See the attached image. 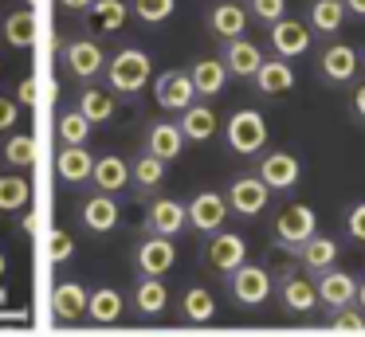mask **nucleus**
<instances>
[{"label": "nucleus", "instance_id": "obj_1", "mask_svg": "<svg viewBox=\"0 0 365 337\" xmlns=\"http://www.w3.org/2000/svg\"><path fill=\"white\" fill-rule=\"evenodd\" d=\"M106 75H110V86H114V90H122V94L142 90V86L150 83V55L138 51V47H126V51H118L110 59Z\"/></svg>", "mask_w": 365, "mask_h": 337}, {"label": "nucleus", "instance_id": "obj_2", "mask_svg": "<svg viewBox=\"0 0 365 337\" xmlns=\"http://www.w3.org/2000/svg\"><path fill=\"white\" fill-rule=\"evenodd\" d=\"M228 145L236 153H259L267 145V122L255 110H240L228 118Z\"/></svg>", "mask_w": 365, "mask_h": 337}, {"label": "nucleus", "instance_id": "obj_3", "mask_svg": "<svg viewBox=\"0 0 365 337\" xmlns=\"http://www.w3.org/2000/svg\"><path fill=\"white\" fill-rule=\"evenodd\" d=\"M275 235L283 243H291V247H307L314 239V212L307 204H287L275 216Z\"/></svg>", "mask_w": 365, "mask_h": 337}, {"label": "nucleus", "instance_id": "obj_4", "mask_svg": "<svg viewBox=\"0 0 365 337\" xmlns=\"http://www.w3.org/2000/svg\"><path fill=\"white\" fill-rule=\"evenodd\" d=\"M153 94H158V102L165 110H189L192 98H197V86H192V78L185 75V71H169V75H161L158 83H153Z\"/></svg>", "mask_w": 365, "mask_h": 337}, {"label": "nucleus", "instance_id": "obj_5", "mask_svg": "<svg viewBox=\"0 0 365 337\" xmlns=\"http://www.w3.org/2000/svg\"><path fill=\"white\" fill-rule=\"evenodd\" d=\"M232 294H236V302H244V306H259V302H267V294H271V274L263 271V266H240L236 274H232Z\"/></svg>", "mask_w": 365, "mask_h": 337}, {"label": "nucleus", "instance_id": "obj_6", "mask_svg": "<svg viewBox=\"0 0 365 337\" xmlns=\"http://www.w3.org/2000/svg\"><path fill=\"white\" fill-rule=\"evenodd\" d=\"M267 196H271V188L259 177H240L228 188V208L240 212V216H255V212L267 208Z\"/></svg>", "mask_w": 365, "mask_h": 337}, {"label": "nucleus", "instance_id": "obj_7", "mask_svg": "<svg viewBox=\"0 0 365 337\" xmlns=\"http://www.w3.org/2000/svg\"><path fill=\"white\" fill-rule=\"evenodd\" d=\"M244 255H247V243L240 239V235H232V232H216L212 235V243H208V263L216 266V271H224V274H236L240 266H244Z\"/></svg>", "mask_w": 365, "mask_h": 337}, {"label": "nucleus", "instance_id": "obj_8", "mask_svg": "<svg viewBox=\"0 0 365 337\" xmlns=\"http://www.w3.org/2000/svg\"><path fill=\"white\" fill-rule=\"evenodd\" d=\"M224 216H228V204H224V196L216 192H197L189 204V224L197 227V232H220Z\"/></svg>", "mask_w": 365, "mask_h": 337}, {"label": "nucleus", "instance_id": "obj_9", "mask_svg": "<svg viewBox=\"0 0 365 337\" xmlns=\"http://www.w3.org/2000/svg\"><path fill=\"white\" fill-rule=\"evenodd\" d=\"M173 259H177V247L165 239V235H153V239H145L142 247H138V266H142L145 279L165 274L169 266H173Z\"/></svg>", "mask_w": 365, "mask_h": 337}, {"label": "nucleus", "instance_id": "obj_10", "mask_svg": "<svg viewBox=\"0 0 365 337\" xmlns=\"http://www.w3.org/2000/svg\"><path fill=\"white\" fill-rule=\"evenodd\" d=\"M271 47H275L283 59H294V55H302L310 47V28L299 20H279L271 24Z\"/></svg>", "mask_w": 365, "mask_h": 337}, {"label": "nucleus", "instance_id": "obj_11", "mask_svg": "<svg viewBox=\"0 0 365 337\" xmlns=\"http://www.w3.org/2000/svg\"><path fill=\"white\" fill-rule=\"evenodd\" d=\"M67 67L79 78H95L103 71V47L95 39H75V43H67Z\"/></svg>", "mask_w": 365, "mask_h": 337}, {"label": "nucleus", "instance_id": "obj_12", "mask_svg": "<svg viewBox=\"0 0 365 337\" xmlns=\"http://www.w3.org/2000/svg\"><path fill=\"white\" fill-rule=\"evenodd\" d=\"M224 59H228V71L240 78H255L263 67V51L252 43V39H232L228 51H224Z\"/></svg>", "mask_w": 365, "mask_h": 337}, {"label": "nucleus", "instance_id": "obj_13", "mask_svg": "<svg viewBox=\"0 0 365 337\" xmlns=\"http://www.w3.org/2000/svg\"><path fill=\"white\" fill-rule=\"evenodd\" d=\"M259 180L267 188H291L299 180V161L291 153H267L259 165Z\"/></svg>", "mask_w": 365, "mask_h": 337}, {"label": "nucleus", "instance_id": "obj_14", "mask_svg": "<svg viewBox=\"0 0 365 337\" xmlns=\"http://www.w3.org/2000/svg\"><path fill=\"white\" fill-rule=\"evenodd\" d=\"M318 298L334 310H346L349 302L357 298V286H354V274L346 271H326L322 274V286H318Z\"/></svg>", "mask_w": 365, "mask_h": 337}, {"label": "nucleus", "instance_id": "obj_15", "mask_svg": "<svg viewBox=\"0 0 365 337\" xmlns=\"http://www.w3.org/2000/svg\"><path fill=\"white\" fill-rule=\"evenodd\" d=\"M354 71H357V51L349 43H330L322 51V75L330 83H346V78H354Z\"/></svg>", "mask_w": 365, "mask_h": 337}, {"label": "nucleus", "instance_id": "obj_16", "mask_svg": "<svg viewBox=\"0 0 365 337\" xmlns=\"http://www.w3.org/2000/svg\"><path fill=\"white\" fill-rule=\"evenodd\" d=\"M56 172L63 180H71V185H79V180L95 177V157L83 145H63V153H59V161H56Z\"/></svg>", "mask_w": 365, "mask_h": 337}, {"label": "nucleus", "instance_id": "obj_17", "mask_svg": "<svg viewBox=\"0 0 365 337\" xmlns=\"http://www.w3.org/2000/svg\"><path fill=\"white\" fill-rule=\"evenodd\" d=\"M197 94H220L224 90V78H228V63L224 59H197L189 71Z\"/></svg>", "mask_w": 365, "mask_h": 337}, {"label": "nucleus", "instance_id": "obj_18", "mask_svg": "<svg viewBox=\"0 0 365 337\" xmlns=\"http://www.w3.org/2000/svg\"><path fill=\"white\" fill-rule=\"evenodd\" d=\"M51 306H56V318L59 321H79L83 313H87L91 298L83 294V286L63 282V286H56V294H51Z\"/></svg>", "mask_w": 365, "mask_h": 337}, {"label": "nucleus", "instance_id": "obj_19", "mask_svg": "<svg viewBox=\"0 0 365 337\" xmlns=\"http://www.w3.org/2000/svg\"><path fill=\"white\" fill-rule=\"evenodd\" d=\"M208 20H212V31L220 39H244V28H247V12L240 4H216L212 8V16H208Z\"/></svg>", "mask_w": 365, "mask_h": 337}, {"label": "nucleus", "instance_id": "obj_20", "mask_svg": "<svg viewBox=\"0 0 365 337\" xmlns=\"http://www.w3.org/2000/svg\"><path fill=\"white\" fill-rule=\"evenodd\" d=\"M185 219H189V208H181L177 200H158V204L150 208V227H153L158 235H165V239L181 232Z\"/></svg>", "mask_w": 365, "mask_h": 337}, {"label": "nucleus", "instance_id": "obj_21", "mask_svg": "<svg viewBox=\"0 0 365 337\" xmlns=\"http://www.w3.org/2000/svg\"><path fill=\"white\" fill-rule=\"evenodd\" d=\"M83 224L91 227V232H110L114 224H118V204L110 200V196H91L87 204H83Z\"/></svg>", "mask_w": 365, "mask_h": 337}, {"label": "nucleus", "instance_id": "obj_22", "mask_svg": "<svg viewBox=\"0 0 365 337\" xmlns=\"http://www.w3.org/2000/svg\"><path fill=\"white\" fill-rule=\"evenodd\" d=\"M181 145H185L181 125L158 122V125L150 130V153H153V157H161V161H173V157L181 153Z\"/></svg>", "mask_w": 365, "mask_h": 337}, {"label": "nucleus", "instance_id": "obj_23", "mask_svg": "<svg viewBox=\"0 0 365 337\" xmlns=\"http://www.w3.org/2000/svg\"><path fill=\"white\" fill-rule=\"evenodd\" d=\"M283 302H287V310H294V313H310L318 302V286L310 279L291 274V279L283 282Z\"/></svg>", "mask_w": 365, "mask_h": 337}, {"label": "nucleus", "instance_id": "obj_24", "mask_svg": "<svg viewBox=\"0 0 365 337\" xmlns=\"http://www.w3.org/2000/svg\"><path fill=\"white\" fill-rule=\"evenodd\" d=\"M346 20V0H314L310 4V28L322 31V36H334Z\"/></svg>", "mask_w": 365, "mask_h": 337}, {"label": "nucleus", "instance_id": "obj_25", "mask_svg": "<svg viewBox=\"0 0 365 337\" xmlns=\"http://www.w3.org/2000/svg\"><path fill=\"white\" fill-rule=\"evenodd\" d=\"M255 83H259L263 94H283V90H291V86H294V71L287 67L283 59H263Z\"/></svg>", "mask_w": 365, "mask_h": 337}, {"label": "nucleus", "instance_id": "obj_26", "mask_svg": "<svg viewBox=\"0 0 365 337\" xmlns=\"http://www.w3.org/2000/svg\"><path fill=\"white\" fill-rule=\"evenodd\" d=\"M87 318L98 321V326H114L122 318V294L118 290H95L87 306Z\"/></svg>", "mask_w": 365, "mask_h": 337}, {"label": "nucleus", "instance_id": "obj_27", "mask_svg": "<svg viewBox=\"0 0 365 337\" xmlns=\"http://www.w3.org/2000/svg\"><path fill=\"white\" fill-rule=\"evenodd\" d=\"M181 133L189 141H208L216 133V114L208 106H189L181 114Z\"/></svg>", "mask_w": 365, "mask_h": 337}, {"label": "nucleus", "instance_id": "obj_28", "mask_svg": "<svg viewBox=\"0 0 365 337\" xmlns=\"http://www.w3.org/2000/svg\"><path fill=\"white\" fill-rule=\"evenodd\" d=\"M130 180V165L122 161V157H103V161H95V185L103 188V192H118V188H126Z\"/></svg>", "mask_w": 365, "mask_h": 337}, {"label": "nucleus", "instance_id": "obj_29", "mask_svg": "<svg viewBox=\"0 0 365 337\" xmlns=\"http://www.w3.org/2000/svg\"><path fill=\"white\" fill-rule=\"evenodd\" d=\"M28 196H32V185L24 177H16V172L0 177V212H20L28 204Z\"/></svg>", "mask_w": 365, "mask_h": 337}, {"label": "nucleus", "instance_id": "obj_30", "mask_svg": "<svg viewBox=\"0 0 365 337\" xmlns=\"http://www.w3.org/2000/svg\"><path fill=\"white\" fill-rule=\"evenodd\" d=\"M4 39H9L12 47H28L36 39V16L28 12V8H16V12L4 20Z\"/></svg>", "mask_w": 365, "mask_h": 337}, {"label": "nucleus", "instance_id": "obj_31", "mask_svg": "<svg viewBox=\"0 0 365 337\" xmlns=\"http://www.w3.org/2000/svg\"><path fill=\"white\" fill-rule=\"evenodd\" d=\"M334 259H338V243L334 239H318L314 235V239L302 247V263H307L310 271H330Z\"/></svg>", "mask_w": 365, "mask_h": 337}, {"label": "nucleus", "instance_id": "obj_32", "mask_svg": "<svg viewBox=\"0 0 365 337\" xmlns=\"http://www.w3.org/2000/svg\"><path fill=\"white\" fill-rule=\"evenodd\" d=\"M4 161H9L12 169H28V165H36V138L32 133H16V138H9V145H4Z\"/></svg>", "mask_w": 365, "mask_h": 337}, {"label": "nucleus", "instance_id": "obj_33", "mask_svg": "<svg viewBox=\"0 0 365 337\" xmlns=\"http://www.w3.org/2000/svg\"><path fill=\"white\" fill-rule=\"evenodd\" d=\"M79 114L87 118V122H106V118L114 114V98H110L106 90H83Z\"/></svg>", "mask_w": 365, "mask_h": 337}, {"label": "nucleus", "instance_id": "obj_34", "mask_svg": "<svg viewBox=\"0 0 365 337\" xmlns=\"http://www.w3.org/2000/svg\"><path fill=\"white\" fill-rule=\"evenodd\" d=\"M91 16H95L98 31H118L122 24H126V4H122V0H98V4L91 8Z\"/></svg>", "mask_w": 365, "mask_h": 337}, {"label": "nucleus", "instance_id": "obj_35", "mask_svg": "<svg viewBox=\"0 0 365 337\" xmlns=\"http://www.w3.org/2000/svg\"><path fill=\"white\" fill-rule=\"evenodd\" d=\"M134 302H138V310H142V313H161V310H165V302H169V294H165V286H161L158 279H142Z\"/></svg>", "mask_w": 365, "mask_h": 337}, {"label": "nucleus", "instance_id": "obj_36", "mask_svg": "<svg viewBox=\"0 0 365 337\" xmlns=\"http://www.w3.org/2000/svg\"><path fill=\"white\" fill-rule=\"evenodd\" d=\"M181 310L189 313L192 321H212V313H216V302H212V294H208L205 286H192L189 294H185Z\"/></svg>", "mask_w": 365, "mask_h": 337}, {"label": "nucleus", "instance_id": "obj_37", "mask_svg": "<svg viewBox=\"0 0 365 337\" xmlns=\"http://www.w3.org/2000/svg\"><path fill=\"white\" fill-rule=\"evenodd\" d=\"M91 133V122L75 110V114H63L59 118V138H63V145H83Z\"/></svg>", "mask_w": 365, "mask_h": 337}, {"label": "nucleus", "instance_id": "obj_38", "mask_svg": "<svg viewBox=\"0 0 365 337\" xmlns=\"http://www.w3.org/2000/svg\"><path fill=\"white\" fill-rule=\"evenodd\" d=\"M161 177H165V161H161V157H153V153L138 157V165H134V180H138V185L153 188V185H161Z\"/></svg>", "mask_w": 365, "mask_h": 337}, {"label": "nucleus", "instance_id": "obj_39", "mask_svg": "<svg viewBox=\"0 0 365 337\" xmlns=\"http://www.w3.org/2000/svg\"><path fill=\"white\" fill-rule=\"evenodd\" d=\"M134 12H138V20H145V24H161L173 12V0H134Z\"/></svg>", "mask_w": 365, "mask_h": 337}, {"label": "nucleus", "instance_id": "obj_40", "mask_svg": "<svg viewBox=\"0 0 365 337\" xmlns=\"http://www.w3.org/2000/svg\"><path fill=\"white\" fill-rule=\"evenodd\" d=\"M283 8H287V0H252V12L259 16V20H267V24L287 20V16H283Z\"/></svg>", "mask_w": 365, "mask_h": 337}, {"label": "nucleus", "instance_id": "obj_41", "mask_svg": "<svg viewBox=\"0 0 365 337\" xmlns=\"http://www.w3.org/2000/svg\"><path fill=\"white\" fill-rule=\"evenodd\" d=\"M334 329H341V333H361L365 318L357 310H338V313H334Z\"/></svg>", "mask_w": 365, "mask_h": 337}, {"label": "nucleus", "instance_id": "obj_42", "mask_svg": "<svg viewBox=\"0 0 365 337\" xmlns=\"http://www.w3.org/2000/svg\"><path fill=\"white\" fill-rule=\"evenodd\" d=\"M71 247H75L71 235H67V232H56V235H51V243H48V255L56 259V263H63V259L71 255Z\"/></svg>", "mask_w": 365, "mask_h": 337}, {"label": "nucleus", "instance_id": "obj_43", "mask_svg": "<svg viewBox=\"0 0 365 337\" xmlns=\"http://www.w3.org/2000/svg\"><path fill=\"white\" fill-rule=\"evenodd\" d=\"M349 235L365 243V204H357V208L349 212Z\"/></svg>", "mask_w": 365, "mask_h": 337}, {"label": "nucleus", "instance_id": "obj_44", "mask_svg": "<svg viewBox=\"0 0 365 337\" xmlns=\"http://www.w3.org/2000/svg\"><path fill=\"white\" fill-rule=\"evenodd\" d=\"M16 102H24V106H36V78H20Z\"/></svg>", "mask_w": 365, "mask_h": 337}, {"label": "nucleus", "instance_id": "obj_45", "mask_svg": "<svg viewBox=\"0 0 365 337\" xmlns=\"http://www.w3.org/2000/svg\"><path fill=\"white\" fill-rule=\"evenodd\" d=\"M12 122H16V102L0 98V130H9Z\"/></svg>", "mask_w": 365, "mask_h": 337}, {"label": "nucleus", "instance_id": "obj_46", "mask_svg": "<svg viewBox=\"0 0 365 337\" xmlns=\"http://www.w3.org/2000/svg\"><path fill=\"white\" fill-rule=\"evenodd\" d=\"M354 114H357V118H365V83L354 90Z\"/></svg>", "mask_w": 365, "mask_h": 337}, {"label": "nucleus", "instance_id": "obj_47", "mask_svg": "<svg viewBox=\"0 0 365 337\" xmlns=\"http://www.w3.org/2000/svg\"><path fill=\"white\" fill-rule=\"evenodd\" d=\"M98 0H63V8H75V12H79V8H95Z\"/></svg>", "mask_w": 365, "mask_h": 337}, {"label": "nucleus", "instance_id": "obj_48", "mask_svg": "<svg viewBox=\"0 0 365 337\" xmlns=\"http://www.w3.org/2000/svg\"><path fill=\"white\" fill-rule=\"evenodd\" d=\"M346 12H354V16H365V0H346Z\"/></svg>", "mask_w": 365, "mask_h": 337}, {"label": "nucleus", "instance_id": "obj_49", "mask_svg": "<svg viewBox=\"0 0 365 337\" xmlns=\"http://www.w3.org/2000/svg\"><path fill=\"white\" fill-rule=\"evenodd\" d=\"M357 306H361V310H365V282H361V286H357Z\"/></svg>", "mask_w": 365, "mask_h": 337}, {"label": "nucleus", "instance_id": "obj_50", "mask_svg": "<svg viewBox=\"0 0 365 337\" xmlns=\"http://www.w3.org/2000/svg\"><path fill=\"white\" fill-rule=\"evenodd\" d=\"M0 274H4V255H0Z\"/></svg>", "mask_w": 365, "mask_h": 337}]
</instances>
